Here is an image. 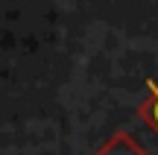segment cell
I'll list each match as a JSON object with an SVG mask.
<instances>
[{
    "instance_id": "7a4b0ae2",
    "label": "cell",
    "mask_w": 158,
    "mask_h": 155,
    "mask_svg": "<svg viewBox=\"0 0 158 155\" xmlns=\"http://www.w3.org/2000/svg\"><path fill=\"white\" fill-rule=\"evenodd\" d=\"M100 155H143V152L138 149V144L129 138V135H114V138L100 149Z\"/></svg>"
},
{
    "instance_id": "6da1fadb",
    "label": "cell",
    "mask_w": 158,
    "mask_h": 155,
    "mask_svg": "<svg viewBox=\"0 0 158 155\" xmlns=\"http://www.w3.org/2000/svg\"><path fill=\"white\" fill-rule=\"evenodd\" d=\"M147 91H149V97H147V103L141 105V117L158 135V82H147Z\"/></svg>"
}]
</instances>
